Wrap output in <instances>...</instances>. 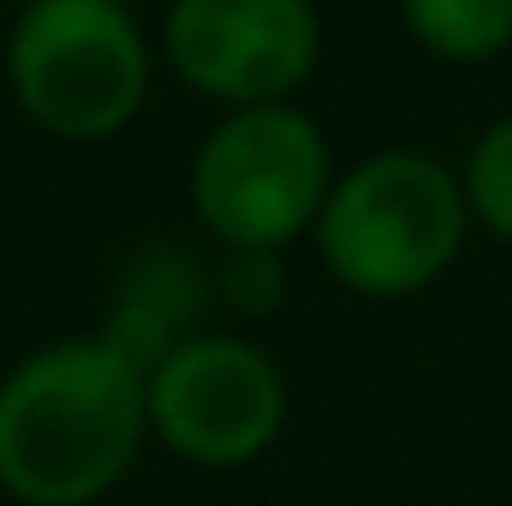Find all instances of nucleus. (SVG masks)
Listing matches in <instances>:
<instances>
[{"label": "nucleus", "instance_id": "1", "mask_svg": "<svg viewBox=\"0 0 512 506\" xmlns=\"http://www.w3.org/2000/svg\"><path fill=\"white\" fill-rule=\"evenodd\" d=\"M149 447L143 370L102 334L30 346L0 370V495L18 506L108 501Z\"/></svg>", "mask_w": 512, "mask_h": 506}, {"label": "nucleus", "instance_id": "2", "mask_svg": "<svg viewBox=\"0 0 512 506\" xmlns=\"http://www.w3.org/2000/svg\"><path fill=\"white\" fill-rule=\"evenodd\" d=\"M471 239L459 167L429 149H376L334 173L310 245L352 298L399 304L447 280Z\"/></svg>", "mask_w": 512, "mask_h": 506}, {"label": "nucleus", "instance_id": "3", "mask_svg": "<svg viewBox=\"0 0 512 506\" xmlns=\"http://www.w3.org/2000/svg\"><path fill=\"white\" fill-rule=\"evenodd\" d=\"M0 66L30 126L90 149L137 126L161 54L126 0H18Z\"/></svg>", "mask_w": 512, "mask_h": 506}, {"label": "nucleus", "instance_id": "4", "mask_svg": "<svg viewBox=\"0 0 512 506\" xmlns=\"http://www.w3.org/2000/svg\"><path fill=\"white\" fill-rule=\"evenodd\" d=\"M334 173V143L310 108H221L191 149L185 197L221 251H292L316 233Z\"/></svg>", "mask_w": 512, "mask_h": 506}, {"label": "nucleus", "instance_id": "5", "mask_svg": "<svg viewBox=\"0 0 512 506\" xmlns=\"http://www.w3.org/2000/svg\"><path fill=\"white\" fill-rule=\"evenodd\" d=\"M149 441L191 471H245L286 429V370L239 328L185 334L149 376Z\"/></svg>", "mask_w": 512, "mask_h": 506}, {"label": "nucleus", "instance_id": "6", "mask_svg": "<svg viewBox=\"0 0 512 506\" xmlns=\"http://www.w3.org/2000/svg\"><path fill=\"white\" fill-rule=\"evenodd\" d=\"M155 54L215 108L298 102L322 66V12L316 0H167Z\"/></svg>", "mask_w": 512, "mask_h": 506}, {"label": "nucleus", "instance_id": "7", "mask_svg": "<svg viewBox=\"0 0 512 506\" xmlns=\"http://www.w3.org/2000/svg\"><path fill=\"white\" fill-rule=\"evenodd\" d=\"M209 310H215V268L203 256L185 245H143L120 268L96 334L149 376L185 334L209 328L203 322Z\"/></svg>", "mask_w": 512, "mask_h": 506}, {"label": "nucleus", "instance_id": "8", "mask_svg": "<svg viewBox=\"0 0 512 506\" xmlns=\"http://www.w3.org/2000/svg\"><path fill=\"white\" fill-rule=\"evenodd\" d=\"M399 24L441 66H495L512 48V0H399Z\"/></svg>", "mask_w": 512, "mask_h": 506}, {"label": "nucleus", "instance_id": "9", "mask_svg": "<svg viewBox=\"0 0 512 506\" xmlns=\"http://www.w3.org/2000/svg\"><path fill=\"white\" fill-rule=\"evenodd\" d=\"M459 185H465L471 227H483L489 239L512 245V114L489 120L471 137V149L459 161Z\"/></svg>", "mask_w": 512, "mask_h": 506}, {"label": "nucleus", "instance_id": "10", "mask_svg": "<svg viewBox=\"0 0 512 506\" xmlns=\"http://www.w3.org/2000/svg\"><path fill=\"white\" fill-rule=\"evenodd\" d=\"M286 298V268L280 251H227L215 268V304H227L233 316L262 322L268 310H280Z\"/></svg>", "mask_w": 512, "mask_h": 506}]
</instances>
